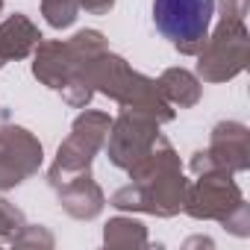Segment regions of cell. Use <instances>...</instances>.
<instances>
[{"mask_svg":"<svg viewBox=\"0 0 250 250\" xmlns=\"http://www.w3.org/2000/svg\"><path fill=\"white\" fill-rule=\"evenodd\" d=\"M215 0H153L156 30L174 44H197L209 33Z\"/></svg>","mask_w":250,"mask_h":250,"instance_id":"obj_1","label":"cell"}]
</instances>
